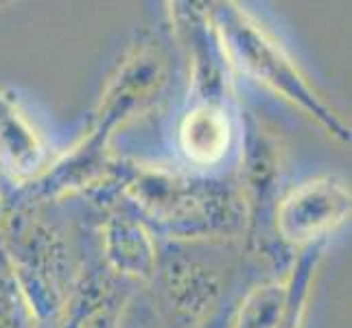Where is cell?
I'll use <instances>...</instances> for the list:
<instances>
[{
    "instance_id": "1",
    "label": "cell",
    "mask_w": 352,
    "mask_h": 328,
    "mask_svg": "<svg viewBox=\"0 0 352 328\" xmlns=\"http://www.w3.org/2000/svg\"><path fill=\"white\" fill-rule=\"evenodd\" d=\"M350 210L348 190L333 179L302 184L283 201L278 226L289 241H309L344 221Z\"/></svg>"
},
{
    "instance_id": "2",
    "label": "cell",
    "mask_w": 352,
    "mask_h": 328,
    "mask_svg": "<svg viewBox=\"0 0 352 328\" xmlns=\"http://www.w3.org/2000/svg\"><path fill=\"white\" fill-rule=\"evenodd\" d=\"M230 40H232V48L241 57L243 66L250 68L252 72H256L265 81H270L276 90L289 94L291 99L298 96L302 101L313 103L315 109H320L318 103L311 99L305 83L300 81L294 66L283 57L280 48H276L272 42H267L261 33L252 29V24L232 22L230 24Z\"/></svg>"
},
{
    "instance_id": "3",
    "label": "cell",
    "mask_w": 352,
    "mask_h": 328,
    "mask_svg": "<svg viewBox=\"0 0 352 328\" xmlns=\"http://www.w3.org/2000/svg\"><path fill=\"white\" fill-rule=\"evenodd\" d=\"M179 144L190 162H219L230 144V123L226 114L214 105L195 107L182 120Z\"/></svg>"
},
{
    "instance_id": "4",
    "label": "cell",
    "mask_w": 352,
    "mask_h": 328,
    "mask_svg": "<svg viewBox=\"0 0 352 328\" xmlns=\"http://www.w3.org/2000/svg\"><path fill=\"white\" fill-rule=\"evenodd\" d=\"M118 307L120 302L110 285H92L86 296L75 300L64 328H114Z\"/></svg>"
},
{
    "instance_id": "5",
    "label": "cell",
    "mask_w": 352,
    "mask_h": 328,
    "mask_svg": "<svg viewBox=\"0 0 352 328\" xmlns=\"http://www.w3.org/2000/svg\"><path fill=\"white\" fill-rule=\"evenodd\" d=\"M112 243H116V250L120 252L114 256L118 261V267L131 270V274H147L151 263V248L147 239L136 232V228L120 226L118 239L112 237Z\"/></svg>"
},
{
    "instance_id": "6",
    "label": "cell",
    "mask_w": 352,
    "mask_h": 328,
    "mask_svg": "<svg viewBox=\"0 0 352 328\" xmlns=\"http://www.w3.org/2000/svg\"><path fill=\"white\" fill-rule=\"evenodd\" d=\"M280 313V291L267 287L254 294L239 320V328H274Z\"/></svg>"
}]
</instances>
